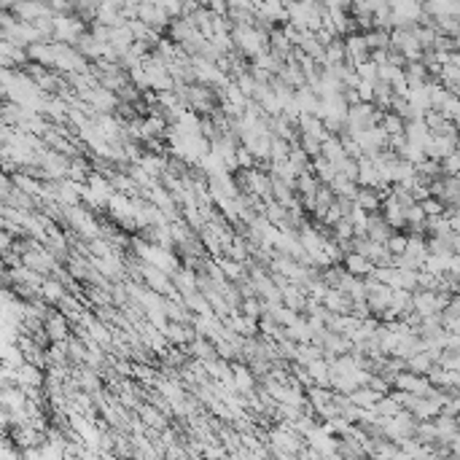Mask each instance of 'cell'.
I'll list each match as a JSON object with an SVG mask.
<instances>
[{"mask_svg":"<svg viewBox=\"0 0 460 460\" xmlns=\"http://www.w3.org/2000/svg\"><path fill=\"white\" fill-rule=\"evenodd\" d=\"M458 153H460V135H458Z\"/></svg>","mask_w":460,"mask_h":460,"instance_id":"37","label":"cell"},{"mask_svg":"<svg viewBox=\"0 0 460 460\" xmlns=\"http://www.w3.org/2000/svg\"><path fill=\"white\" fill-rule=\"evenodd\" d=\"M38 296H41L44 302H51V305H60L62 299L68 296V286H65L62 280H57V277H46V283L41 286V291H38Z\"/></svg>","mask_w":460,"mask_h":460,"instance_id":"15","label":"cell"},{"mask_svg":"<svg viewBox=\"0 0 460 460\" xmlns=\"http://www.w3.org/2000/svg\"><path fill=\"white\" fill-rule=\"evenodd\" d=\"M172 283H175V288H178L181 296H191V293L200 291V286H197V272L189 269V267H184L178 275L172 277Z\"/></svg>","mask_w":460,"mask_h":460,"instance_id":"18","label":"cell"},{"mask_svg":"<svg viewBox=\"0 0 460 460\" xmlns=\"http://www.w3.org/2000/svg\"><path fill=\"white\" fill-rule=\"evenodd\" d=\"M339 175H345V178H350V181H355L358 184V159H353V156H347L342 165H339Z\"/></svg>","mask_w":460,"mask_h":460,"instance_id":"33","label":"cell"},{"mask_svg":"<svg viewBox=\"0 0 460 460\" xmlns=\"http://www.w3.org/2000/svg\"><path fill=\"white\" fill-rule=\"evenodd\" d=\"M393 237V229L388 226V221L383 218V213H371L369 215V240L388 245V240Z\"/></svg>","mask_w":460,"mask_h":460,"instance_id":"13","label":"cell"},{"mask_svg":"<svg viewBox=\"0 0 460 460\" xmlns=\"http://www.w3.org/2000/svg\"><path fill=\"white\" fill-rule=\"evenodd\" d=\"M323 307H326L328 312H334V315H350V312H353V302H350V296L337 291V288H331V291L326 293Z\"/></svg>","mask_w":460,"mask_h":460,"instance_id":"12","label":"cell"},{"mask_svg":"<svg viewBox=\"0 0 460 460\" xmlns=\"http://www.w3.org/2000/svg\"><path fill=\"white\" fill-rule=\"evenodd\" d=\"M380 399H383V396H380L377 390H371V388H358V390L350 393V404L358 407V409H371V407L380 404Z\"/></svg>","mask_w":460,"mask_h":460,"instance_id":"22","label":"cell"},{"mask_svg":"<svg viewBox=\"0 0 460 460\" xmlns=\"http://www.w3.org/2000/svg\"><path fill=\"white\" fill-rule=\"evenodd\" d=\"M420 207L426 210V215H428V218H439V215L447 213V207L439 200H436V197H428L426 202H420Z\"/></svg>","mask_w":460,"mask_h":460,"instance_id":"32","label":"cell"},{"mask_svg":"<svg viewBox=\"0 0 460 460\" xmlns=\"http://www.w3.org/2000/svg\"><path fill=\"white\" fill-rule=\"evenodd\" d=\"M342 267H345L353 277H361V280L371 277V272H374V264H371L366 256H361V253H347Z\"/></svg>","mask_w":460,"mask_h":460,"instance_id":"14","label":"cell"},{"mask_svg":"<svg viewBox=\"0 0 460 460\" xmlns=\"http://www.w3.org/2000/svg\"><path fill=\"white\" fill-rule=\"evenodd\" d=\"M32 65H44V68H54V44H35L27 49Z\"/></svg>","mask_w":460,"mask_h":460,"instance_id":"21","label":"cell"},{"mask_svg":"<svg viewBox=\"0 0 460 460\" xmlns=\"http://www.w3.org/2000/svg\"><path fill=\"white\" fill-rule=\"evenodd\" d=\"M455 127H458V135H460V116L455 119Z\"/></svg>","mask_w":460,"mask_h":460,"instance_id":"36","label":"cell"},{"mask_svg":"<svg viewBox=\"0 0 460 460\" xmlns=\"http://www.w3.org/2000/svg\"><path fill=\"white\" fill-rule=\"evenodd\" d=\"M218 261V267L224 269V275H226V280L229 283H243V280H248V267L243 264V261H234V259H226V256H221V259H215Z\"/></svg>","mask_w":460,"mask_h":460,"instance_id":"16","label":"cell"},{"mask_svg":"<svg viewBox=\"0 0 460 460\" xmlns=\"http://www.w3.org/2000/svg\"><path fill=\"white\" fill-rule=\"evenodd\" d=\"M44 328H46V337L51 345H57V342H68V339L73 337V334H70V321L62 315L60 309H51V312H49Z\"/></svg>","mask_w":460,"mask_h":460,"instance_id":"8","label":"cell"},{"mask_svg":"<svg viewBox=\"0 0 460 460\" xmlns=\"http://www.w3.org/2000/svg\"><path fill=\"white\" fill-rule=\"evenodd\" d=\"M436 366V361L430 358V353H417L414 358H409L407 361V371H412V374H420V377H428L430 374V369Z\"/></svg>","mask_w":460,"mask_h":460,"instance_id":"24","label":"cell"},{"mask_svg":"<svg viewBox=\"0 0 460 460\" xmlns=\"http://www.w3.org/2000/svg\"><path fill=\"white\" fill-rule=\"evenodd\" d=\"M358 189L361 186L350 181V178H345V175H337V181L331 184V191L337 194V197H345V200H355L358 197Z\"/></svg>","mask_w":460,"mask_h":460,"instance_id":"25","label":"cell"},{"mask_svg":"<svg viewBox=\"0 0 460 460\" xmlns=\"http://www.w3.org/2000/svg\"><path fill=\"white\" fill-rule=\"evenodd\" d=\"M307 404L312 407V412L318 414L321 409H326V407H331V404H334V393H331L328 388H321V385L307 388Z\"/></svg>","mask_w":460,"mask_h":460,"instance_id":"17","label":"cell"},{"mask_svg":"<svg viewBox=\"0 0 460 460\" xmlns=\"http://www.w3.org/2000/svg\"><path fill=\"white\" fill-rule=\"evenodd\" d=\"M323 156H326L334 167H339V165L347 159V151H345V146H342V140H339L337 135H331V138L323 143Z\"/></svg>","mask_w":460,"mask_h":460,"instance_id":"19","label":"cell"},{"mask_svg":"<svg viewBox=\"0 0 460 460\" xmlns=\"http://www.w3.org/2000/svg\"><path fill=\"white\" fill-rule=\"evenodd\" d=\"M374 409L380 412V417H383V420H390V417H396L399 412H404L399 404H396V399H393V396H383V399H380V404H377Z\"/></svg>","mask_w":460,"mask_h":460,"instance_id":"28","label":"cell"},{"mask_svg":"<svg viewBox=\"0 0 460 460\" xmlns=\"http://www.w3.org/2000/svg\"><path fill=\"white\" fill-rule=\"evenodd\" d=\"M231 38H234V46L240 49L245 57H250V60H259L261 54L269 51V32L259 30V27H240V25H234Z\"/></svg>","mask_w":460,"mask_h":460,"instance_id":"2","label":"cell"},{"mask_svg":"<svg viewBox=\"0 0 460 460\" xmlns=\"http://www.w3.org/2000/svg\"><path fill=\"white\" fill-rule=\"evenodd\" d=\"M132 250H135V259L146 261V264H151V267L162 269V272H167L170 277H175L181 269H184V267H181V261H178V253H175V250L151 245V243H146L143 237H132Z\"/></svg>","mask_w":460,"mask_h":460,"instance_id":"1","label":"cell"},{"mask_svg":"<svg viewBox=\"0 0 460 460\" xmlns=\"http://www.w3.org/2000/svg\"><path fill=\"white\" fill-rule=\"evenodd\" d=\"M299 135H307V138H315L318 143H326V140L331 138V132L326 129V124H323V119H318V116H312V113H302L299 116Z\"/></svg>","mask_w":460,"mask_h":460,"instance_id":"10","label":"cell"},{"mask_svg":"<svg viewBox=\"0 0 460 460\" xmlns=\"http://www.w3.org/2000/svg\"><path fill=\"white\" fill-rule=\"evenodd\" d=\"M84 103H89L97 113H110V116H116V110L122 108L119 94L110 92V89H106V87H94L92 92L87 94V100H84Z\"/></svg>","mask_w":460,"mask_h":460,"instance_id":"7","label":"cell"},{"mask_svg":"<svg viewBox=\"0 0 460 460\" xmlns=\"http://www.w3.org/2000/svg\"><path fill=\"white\" fill-rule=\"evenodd\" d=\"M0 8H8L19 22H38V19H46L54 16L51 11V3H32V0H22V3H0Z\"/></svg>","mask_w":460,"mask_h":460,"instance_id":"4","label":"cell"},{"mask_svg":"<svg viewBox=\"0 0 460 460\" xmlns=\"http://www.w3.org/2000/svg\"><path fill=\"white\" fill-rule=\"evenodd\" d=\"M355 73L361 81H366V84H377V65L369 60V62H361L358 68H355Z\"/></svg>","mask_w":460,"mask_h":460,"instance_id":"31","label":"cell"},{"mask_svg":"<svg viewBox=\"0 0 460 460\" xmlns=\"http://www.w3.org/2000/svg\"><path fill=\"white\" fill-rule=\"evenodd\" d=\"M407 248H409V234H399V231H393V237L388 240V250H390V256L399 259V256L407 253Z\"/></svg>","mask_w":460,"mask_h":460,"instance_id":"27","label":"cell"},{"mask_svg":"<svg viewBox=\"0 0 460 460\" xmlns=\"http://www.w3.org/2000/svg\"><path fill=\"white\" fill-rule=\"evenodd\" d=\"M366 35V44L371 51H377V49H390V32L388 30H369L364 32Z\"/></svg>","mask_w":460,"mask_h":460,"instance_id":"26","label":"cell"},{"mask_svg":"<svg viewBox=\"0 0 460 460\" xmlns=\"http://www.w3.org/2000/svg\"><path fill=\"white\" fill-rule=\"evenodd\" d=\"M393 390H404V393H412V396L426 399V396H430L433 385L428 383V377H420V374H412V371H401V374H396V380H393Z\"/></svg>","mask_w":460,"mask_h":460,"instance_id":"6","label":"cell"},{"mask_svg":"<svg viewBox=\"0 0 460 460\" xmlns=\"http://www.w3.org/2000/svg\"><path fill=\"white\" fill-rule=\"evenodd\" d=\"M385 129V135L388 138H396V135H407V122L401 119L399 113H393V110H385L383 113V124H380Z\"/></svg>","mask_w":460,"mask_h":460,"instance_id":"23","label":"cell"},{"mask_svg":"<svg viewBox=\"0 0 460 460\" xmlns=\"http://www.w3.org/2000/svg\"><path fill=\"white\" fill-rule=\"evenodd\" d=\"M234 84H237V87L243 89V94H245L248 100H253V97H256V89H259V81H256V78L250 76V70H248V73H243V76L237 78Z\"/></svg>","mask_w":460,"mask_h":460,"instance_id":"30","label":"cell"},{"mask_svg":"<svg viewBox=\"0 0 460 460\" xmlns=\"http://www.w3.org/2000/svg\"><path fill=\"white\" fill-rule=\"evenodd\" d=\"M234 366V385H237V393L240 396H250V393H256V374L245 366V364H231Z\"/></svg>","mask_w":460,"mask_h":460,"instance_id":"11","label":"cell"},{"mask_svg":"<svg viewBox=\"0 0 460 460\" xmlns=\"http://www.w3.org/2000/svg\"><path fill=\"white\" fill-rule=\"evenodd\" d=\"M237 165H240V170H253L256 167V156L248 151L245 146H240L237 148Z\"/></svg>","mask_w":460,"mask_h":460,"instance_id":"34","label":"cell"},{"mask_svg":"<svg viewBox=\"0 0 460 460\" xmlns=\"http://www.w3.org/2000/svg\"><path fill=\"white\" fill-rule=\"evenodd\" d=\"M414 439H417L420 445H436V426H433V420L420 423V426H417V433H414Z\"/></svg>","mask_w":460,"mask_h":460,"instance_id":"29","label":"cell"},{"mask_svg":"<svg viewBox=\"0 0 460 460\" xmlns=\"http://www.w3.org/2000/svg\"><path fill=\"white\" fill-rule=\"evenodd\" d=\"M452 210H460V194H458V202H455V207Z\"/></svg>","mask_w":460,"mask_h":460,"instance_id":"35","label":"cell"},{"mask_svg":"<svg viewBox=\"0 0 460 460\" xmlns=\"http://www.w3.org/2000/svg\"><path fill=\"white\" fill-rule=\"evenodd\" d=\"M390 11H393V30L396 27H414L423 22V6L414 3V0H401V3H390Z\"/></svg>","mask_w":460,"mask_h":460,"instance_id":"5","label":"cell"},{"mask_svg":"<svg viewBox=\"0 0 460 460\" xmlns=\"http://www.w3.org/2000/svg\"><path fill=\"white\" fill-rule=\"evenodd\" d=\"M65 218H68V226L76 231L78 237H84L87 243L103 237V224H100V221L94 218L92 210H87L84 205H78V207H65Z\"/></svg>","mask_w":460,"mask_h":460,"instance_id":"3","label":"cell"},{"mask_svg":"<svg viewBox=\"0 0 460 460\" xmlns=\"http://www.w3.org/2000/svg\"><path fill=\"white\" fill-rule=\"evenodd\" d=\"M380 202H383V197H380V191H377V189H358L355 205H358L361 210H366L369 215L380 210Z\"/></svg>","mask_w":460,"mask_h":460,"instance_id":"20","label":"cell"},{"mask_svg":"<svg viewBox=\"0 0 460 460\" xmlns=\"http://www.w3.org/2000/svg\"><path fill=\"white\" fill-rule=\"evenodd\" d=\"M345 46H347V65H350V68H358L361 62H369V57H371V49H369L364 32L347 35V38H345Z\"/></svg>","mask_w":460,"mask_h":460,"instance_id":"9","label":"cell"}]
</instances>
